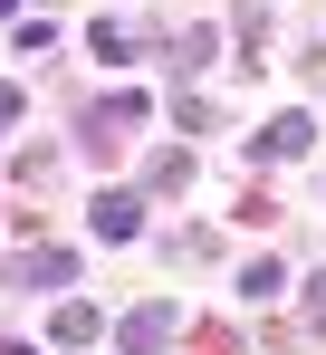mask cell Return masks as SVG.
Listing matches in <instances>:
<instances>
[{
    "instance_id": "cell-1",
    "label": "cell",
    "mask_w": 326,
    "mask_h": 355,
    "mask_svg": "<svg viewBox=\"0 0 326 355\" xmlns=\"http://www.w3.org/2000/svg\"><path fill=\"white\" fill-rule=\"evenodd\" d=\"M10 279H19V288H77V259H67V250H29Z\"/></svg>"
},
{
    "instance_id": "cell-2",
    "label": "cell",
    "mask_w": 326,
    "mask_h": 355,
    "mask_svg": "<svg viewBox=\"0 0 326 355\" xmlns=\"http://www.w3.org/2000/svg\"><path fill=\"white\" fill-rule=\"evenodd\" d=\"M163 336H173V307H135V317H125V346H135V355L163 346Z\"/></svg>"
},
{
    "instance_id": "cell-3",
    "label": "cell",
    "mask_w": 326,
    "mask_h": 355,
    "mask_svg": "<svg viewBox=\"0 0 326 355\" xmlns=\"http://www.w3.org/2000/svg\"><path fill=\"white\" fill-rule=\"evenodd\" d=\"M135 211H144L135 192H106V202H96V231H106V240H135Z\"/></svg>"
},
{
    "instance_id": "cell-4",
    "label": "cell",
    "mask_w": 326,
    "mask_h": 355,
    "mask_svg": "<svg viewBox=\"0 0 326 355\" xmlns=\"http://www.w3.org/2000/svg\"><path fill=\"white\" fill-rule=\"evenodd\" d=\"M87 336H96V307L67 297V307H58V346H87Z\"/></svg>"
},
{
    "instance_id": "cell-5",
    "label": "cell",
    "mask_w": 326,
    "mask_h": 355,
    "mask_svg": "<svg viewBox=\"0 0 326 355\" xmlns=\"http://www.w3.org/2000/svg\"><path fill=\"white\" fill-rule=\"evenodd\" d=\"M298 144H307V116H278L269 135H259V154H298Z\"/></svg>"
},
{
    "instance_id": "cell-6",
    "label": "cell",
    "mask_w": 326,
    "mask_h": 355,
    "mask_svg": "<svg viewBox=\"0 0 326 355\" xmlns=\"http://www.w3.org/2000/svg\"><path fill=\"white\" fill-rule=\"evenodd\" d=\"M307 317H317V327H326V279H307Z\"/></svg>"
},
{
    "instance_id": "cell-7",
    "label": "cell",
    "mask_w": 326,
    "mask_h": 355,
    "mask_svg": "<svg viewBox=\"0 0 326 355\" xmlns=\"http://www.w3.org/2000/svg\"><path fill=\"white\" fill-rule=\"evenodd\" d=\"M0 125H19V87H0Z\"/></svg>"
},
{
    "instance_id": "cell-8",
    "label": "cell",
    "mask_w": 326,
    "mask_h": 355,
    "mask_svg": "<svg viewBox=\"0 0 326 355\" xmlns=\"http://www.w3.org/2000/svg\"><path fill=\"white\" fill-rule=\"evenodd\" d=\"M10 10H19V0H0V19H10Z\"/></svg>"
}]
</instances>
